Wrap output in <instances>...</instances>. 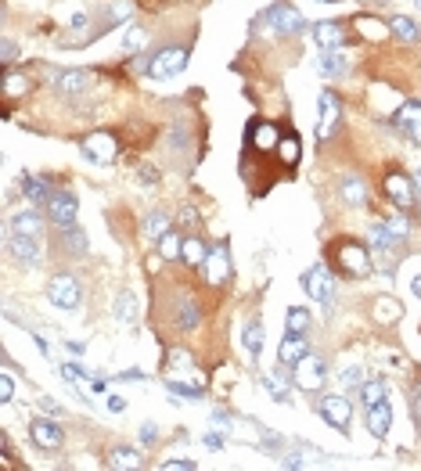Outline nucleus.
<instances>
[{
  "instance_id": "6e6552de",
  "label": "nucleus",
  "mask_w": 421,
  "mask_h": 471,
  "mask_svg": "<svg viewBox=\"0 0 421 471\" xmlns=\"http://www.w3.org/2000/svg\"><path fill=\"white\" fill-rule=\"evenodd\" d=\"M343 123V101L335 98L331 90H324L320 93V119H317V137L320 141H328L331 133H335V126Z\"/></svg>"
},
{
  "instance_id": "e433bc0d",
  "label": "nucleus",
  "mask_w": 421,
  "mask_h": 471,
  "mask_svg": "<svg viewBox=\"0 0 421 471\" xmlns=\"http://www.w3.org/2000/svg\"><path fill=\"white\" fill-rule=\"evenodd\" d=\"M375 310H378V320H396V317H403V306L400 303H392V299H378L375 303Z\"/></svg>"
},
{
  "instance_id": "1a4fd4ad",
  "label": "nucleus",
  "mask_w": 421,
  "mask_h": 471,
  "mask_svg": "<svg viewBox=\"0 0 421 471\" xmlns=\"http://www.w3.org/2000/svg\"><path fill=\"white\" fill-rule=\"evenodd\" d=\"M83 155L94 158V162H101V166H108L119 155V141L112 133H91L87 141H83Z\"/></svg>"
},
{
  "instance_id": "ddd939ff",
  "label": "nucleus",
  "mask_w": 421,
  "mask_h": 471,
  "mask_svg": "<svg viewBox=\"0 0 421 471\" xmlns=\"http://www.w3.org/2000/svg\"><path fill=\"white\" fill-rule=\"evenodd\" d=\"M206 277H209V285H223V280L230 277V252H227V245L209 248V259H206Z\"/></svg>"
},
{
  "instance_id": "c9c22d12",
  "label": "nucleus",
  "mask_w": 421,
  "mask_h": 471,
  "mask_svg": "<svg viewBox=\"0 0 421 471\" xmlns=\"http://www.w3.org/2000/svg\"><path fill=\"white\" fill-rule=\"evenodd\" d=\"M378 400H385V385H382V382H364V385H360V403H364V410L375 407Z\"/></svg>"
},
{
  "instance_id": "a878e982",
  "label": "nucleus",
  "mask_w": 421,
  "mask_h": 471,
  "mask_svg": "<svg viewBox=\"0 0 421 471\" xmlns=\"http://www.w3.org/2000/svg\"><path fill=\"white\" fill-rule=\"evenodd\" d=\"M116 317H119L123 324H137V295H133L130 288H123V292L116 295Z\"/></svg>"
},
{
  "instance_id": "3c124183",
  "label": "nucleus",
  "mask_w": 421,
  "mask_h": 471,
  "mask_svg": "<svg viewBox=\"0 0 421 471\" xmlns=\"http://www.w3.org/2000/svg\"><path fill=\"white\" fill-rule=\"evenodd\" d=\"M108 410L123 414V410H126V400H123V396H108Z\"/></svg>"
},
{
  "instance_id": "7c9ffc66",
  "label": "nucleus",
  "mask_w": 421,
  "mask_h": 471,
  "mask_svg": "<svg viewBox=\"0 0 421 471\" xmlns=\"http://www.w3.org/2000/svg\"><path fill=\"white\" fill-rule=\"evenodd\" d=\"M170 231H173V227H170V216H166V213H151V216L144 220V234H148V238H155V241H158V238H166Z\"/></svg>"
},
{
  "instance_id": "ea45409f",
  "label": "nucleus",
  "mask_w": 421,
  "mask_h": 471,
  "mask_svg": "<svg viewBox=\"0 0 421 471\" xmlns=\"http://www.w3.org/2000/svg\"><path fill=\"white\" fill-rule=\"evenodd\" d=\"M158 467H162V471H195L198 464H195V460H188V457H177V460H162Z\"/></svg>"
},
{
  "instance_id": "aec40b11",
  "label": "nucleus",
  "mask_w": 421,
  "mask_h": 471,
  "mask_svg": "<svg viewBox=\"0 0 421 471\" xmlns=\"http://www.w3.org/2000/svg\"><path fill=\"white\" fill-rule=\"evenodd\" d=\"M22 195H26V202H33V206H44V202L51 198V187H47L40 176L26 173V176H22Z\"/></svg>"
},
{
  "instance_id": "f257e3e1",
  "label": "nucleus",
  "mask_w": 421,
  "mask_h": 471,
  "mask_svg": "<svg viewBox=\"0 0 421 471\" xmlns=\"http://www.w3.org/2000/svg\"><path fill=\"white\" fill-rule=\"evenodd\" d=\"M292 382H295V389H303V392H320L324 382H328V367H324V360L306 353V356L295 363Z\"/></svg>"
},
{
  "instance_id": "dca6fc26",
  "label": "nucleus",
  "mask_w": 421,
  "mask_h": 471,
  "mask_svg": "<svg viewBox=\"0 0 421 471\" xmlns=\"http://www.w3.org/2000/svg\"><path fill=\"white\" fill-rule=\"evenodd\" d=\"M313 40L324 51H335L346 44V29H343V22H313Z\"/></svg>"
},
{
  "instance_id": "4be33fe9",
  "label": "nucleus",
  "mask_w": 421,
  "mask_h": 471,
  "mask_svg": "<svg viewBox=\"0 0 421 471\" xmlns=\"http://www.w3.org/2000/svg\"><path fill=\"white\" fill-rule=\"evenodd\" d=\"M389 33H392L396 40H403V44H417V40H421L417 22H414V19H407V15H396V19L389 22Z\"/></svg>"
},
{
  "instance_id": "39448f33",
  "label": "nucleus",
  "mask_w": 421,
  "mask_h": 471,
  "mask_svg": "<svg viewBox=\"0 0 421 471\" xmlns=\"http://www.w3.org/2000/svg\"><path fill=\"white\" fill-rule=\"evenodd\" d=\"M47 299H51L54 306H61V310H76V306H79V285H76V277H69V273L51 277Z\"/></svg>"
},
{
  "instance_id": "5701e85b",
  "label": "nucleus",
  "mask_w": 421,
  "mask_h": 471,
  "mask_svg": "<svg viewBox=\"0 0 421 471\" xmlns=\"http://www.w3.org/2000/svg\"><path fill=\"white\" fill-rule=\"evenodd\" d=\"M263 385L270 389V396H274L278 403H288V396H292V382H288V374H285V370H270L267 378H263Z\"/></svg>"
},
{
  "instance_id": "37998d69",
  "label": "nucleus",
  "mask_w": 421,
  "mask_h": 471,
  "mask_svg": "<svg viewBox=\"0 0 421 471\" xmlns=\"http://www.w3.org/2000/svg\"><path fill=\"white\" fill-rule=\"evenodd\" d=\"M87 374H91V370H83V367H76V363H65V367H61V378H65V382H79V378H87Z\"/></svg>"
},
{
  "instance_id": "864d4df0",
  "label": "nucleus",
  "mask_w": 421,
  "mask_h": 471,
  "mask_svg": "<svg viewBox=\"0 0 421 471\" xmlns=\"http://www.w3.org/2000/svg\"><path fill=\"white\" fill-rule=\"evenodd\" d=\"M40 410H44V414H58V403H54V400H40Z\"/></svg>"
},
{
  "instance_id": "6e6d98bb",
  "label": "nucleus",
  "mask_w": 421,
  "mask_h": 471,
  "mask_svg": "<svg viewBox=\"0 0 421 471\" xmlns=\"http://www.w3.org/2000/svg\"><path fill=\"white\" fill-rule=\"evenodd\" d=\"M410 288H414V295H417V299H421V273H417V277H414V285H410Z\"/></svg>"
},
{
  "instance_id": "de8ad7c7",
  "label": "nucleus",
  "mask_w": 421,
  "mask_h": 471,
  "mask_svg": "<svg viewBox=\"0 0 421 471\" xmlns=\"http://www.w3.org/2000/svg\"><path fill=\"white\" fill-rule=\"evenodd\" d=\"M389 231L403 241V238H407V220H403V216H392V220H389Z\"/></svg>"
},
{
  "instance_id": "5fc2aeb1",
  "label": "nucleus",
  "mask_w": 421,
  "mask_h": 471,
  "mask_svg": "<svg viewBox=\"0 0 421 471\" xmlns=\"http://www.w3.org/2000/svg\"><path fill=\"white\" fill-rule=\"evenodd\" d=\"M414 417H417V425H421V385H417V392H414Z\"/></svg>"
},
{
  "instance_id": "13d9d810",
  "label": "nucleus",
  "mask_w": 421,
  "mask_h": 471,
  "mask_svg": "<svg viewBox=\"0 0 421 471\" xmlns=\"http://www.w3.org/2000/svg\"><path fill=\"white\" fill-rule=\"evenodd\" d=\"M417 11H421V0H417Z\"/></svg>"
},
{
  "instance_id": "cd10ccee",
  "label": "nucleus",
  "mask_w": 421,
  "mask_h": 471,
  "mask_svg": "<svg viewBox=\"0 0 421 471\" xmlns=\"http://www.w3.org/2000/svg\"><path fill=\"white\" fill-rule=\"evenodd\" d=\"M108 464L119 467V471H133V467H141V453L130 450V446H116V450L108 453Z\"/></svg>"
},
{
  "instance_id": "c85d7f7f",
  "label": "nucleus",
  "mask_w": 421,
  "mask_h": 471,
  "mask_svg": "<svg viewBox=\"0 0 421 471\" xmlns=\"http://www.w3.org/2000/svg\"><path fill=\"white\" fill-rule=\"evenodd\" d=\"M198 320H202V310L195 306V299H184L181 310H177V328H181V331H195Z\"/></svg>"
},
{
  "instance_id": "4d7b16f0",
  "label": "nucleus",
  "mask_w": 421,
  "mask_h": 471,
  "mask_svg": "<svg viewBox=\"0 0 421 471\" xmlns=\"http://www.w3.org/2000/svg\"><path fill=\"white\" fill-rule=\"evenodd\" d=\"M320 4H339V0H320Z\"/></svg>"
},
{
  "instance_id": "423d86ee",
  "label": "nucleus",
  "mask_w": 421,
  "mask_h": 471,
  "mask_svg": "<svg viewBox=\"0 0 421 471\" xmlns=\"http://www.w3.org/2000/svg\"><path fill=\"white\" fill-rule=\"evenodd\" d=\"M303 288H306V295L310 299H317V303H328L331 295H335V277L328 273V266H313V270H306L303 273Z\"/></svg>"
},
{
  "instance_id": "2f4dec72",
  "label": "nucleus",
  "mask_w": 421,
  "mask_h": 471,
  "mask_svg": "<svg viewBox=\"0 0 421 471\" xmlns=\"http://www.w3.org/2000/svg\"><path fill=\"white\" fill-rule=\"evenodd\" d=\"M357 29H360L367 40H385V36H392L385 22H378V19H367V15H360V19H357Z\"/></svg>"
},
{
  "instance_id": "09e8293b",
  "label": "nucleus",
  "mask_w": 421,
  "mask_h": 471,
  "mask_svg": "<svg viewBox=\"0 0 421 471\" xmlns=\"http://www.w3.org/2000/svg\"><path fill=\"white\" fill-rule=\"evenodd\" d=\"M0 54H4V58H0V61H4V65H11V61H15V54H19V47H15V40H4V47H0Z\"/></svg>"
},
{
  "instance_id": "a18cd8bd",
  "label": "nucleus",
  "mask_w": 421,
  "mask_h": 471,
  "mask_svg": "<svg viewBox=\"0 0 421 471\" xmlns=\"http://www.w3.org/2000/svg\"><path fill=\"white\" fill-rule=\"evenodd\" d=\"M144 40H148V33H144V29H130V33H126V47H130V51L144 47Z\"/></svg>"
},
{
  "instance_id": "6ab92c4d",
  "label": "nucleus",
  "mask_w": 421,
  "mask_h": 471,
  "mask_svg": "<svg viewBox=\"0 0 421 471\" xmlns=\"http://www.w3.org/2000/svg\"><path fill=\"white\" fill-rule=\"evenodd\" d=\"M11 231H15V234L40 238V234H44V220H40L33 209H22V213H15V216H11Z\"/></svg>"
},
{
  "instance_id": "58836bf2",
  "label": "nucleus",
  "mask_w": 421,
  "mask_h": 471,
  "mask_svg": "<svg viewBox=\"0 0 421 471\" xmlns=\"http://www.w3.org/2000/svg\"><path fill=\"white\" fill-rule=\"evenodd\" d=\"M166 389H170L173 396H184V400H198V392H202L198 385H184V382H173V378L166 382Z\"/></svg>"
},
{
  "instance_id": "393cba45",
  "label": "nucleus",
  "mask_w": 421,
  "mask_h": 471,
  "mask_svg": "<svg viewBox=\"0 0 421 471\" xmlns=\"http://www.w3.org/2000/svg\"><path fill=\"white\" fill-rule=\"evenodd\" d=\"M181 259H184L188 266H206V259H209V248H206V241H198V238H184Z\"/></svg>"
},
{
  "instance_id": "72a5a7b5",
  "label": "nucleus",
  "mask_w": 421,
  "mask_h": 471,
  "mask_svg": "<svg viewBox=\"0 0 421 471\" xmlns=\"http://www.w3.org/2000/svg\"><path fill=\"white\" fill-rule=\"evenodd\" d=\"M306 328H310V313H306L303 306H292V310H288V320H285V331L306 335Z\"/></svg>"
},
{
  "instance_id": "a211bd4d",
  "label": "nucleus",
  "mask_w": 421,
  "mask_h": 471,
  "mask_svg": "<svg viewBox=\"0 0 421 471\" xmlns=\"http://www.w3.org/2000/svg\"><path fill=\"white\" fill-rule=\"evenodd\" d=\"M396 126H400L403 133H410V137L421 144V101H407V105H400V112H396Z\"/></svg>"
},
{
  "instance_id": "c756f323",
  "label": "nucleus",
  "mask_w": 421,
  "mask_h": 471,
  "mask_svg": "<svg viewBox=\"0 0 421 471\" xmlns=\"http://www.w3.org/2000/svg\"><path fill=\"white\" fill-rule=\"evenodd\" d=\"M320 72L324 76H346L350 72V61L343 54H335V51H324L320 54Z\"/></svg>"
},
{
  "instance_id": "9d476101",
  "label": "nucleus",
  "mask_w": 421,
  "mask_h": 471,
  "mask_svg": "<svg viewBox=\"0 0 421 471\" xmlns=\"http://www.w3.org/2000/svg\"><path fill=\"white\" fill-rule=\"evenodd\" d=\"M47 213H51V220H54L58 227H69V223H76L79 202H76V195H69V191H51Z\"/></svg>"
},
{
  "instance_id": "7ed1b4c3",
  "label": "nucleus",
  "mask_w": 421,
  "mask_h": 471,
  "mask_svg": "<svg viewBox=\"0 0 421 471\" xmlns=\"http://www.w3.org/2000/svg\"><path fill=\"white\" fill-rule=\"evenodd\" d=\"M260 26H270L278 33H303L306 29V19L292 8V4H274L260 15Z\"/></svg>"
},
{
  "instance_id": "4468645a",
  "label": "nucleus",
  "mask_w": 421,
  "mask_h": 471,
  "mask_svg": "<svg viewBox=\"0 0 421 471\" xmlns=\"http://www.w3.org/2000/svg\"><path fill=\"white\" fill-rule=\"evenodd\" d=\"M385 195H389V202H392L396 209H407V206L414 202V183H410L403 173H389V176H385Z\"/></svg>"
},
{
  "instance_id": "9b49d317",
  "label": "nucleus",
  "mask_w": 421,
  "mask_h": 471,
  "mask_svg": "<svg viewBox=\"0 0 421 471\" xmlns=\"http://www.w3.org/2000/svg\"><path fill=\"white\" fill-rule=\"evenodd\" d=\"M8 252H11L19 263H26V266H40V238L8 231Z\"/></svg>"
},
{
  "instance_id": "4c0bfd02",
  "label": "nucleus",
  "mask_w": 421,
  "mask_h": 471,
  "mask_svg": "<svg viewBox=\"0 0 421 471\" xmlns=\"http://www.w3.org/2000/svg\"><path fill=\"white\" fill-rule=\"evenodd\" d=\"M65 238H69V248H72V252H87V234H83L79 227L69 223V227H65Z\"/></svg>"
},
{
  "instance_id": "f704fd0d",
  "label": "nucleus",
  "mask_w": 421,
  "mask_h": 471,
  "mask_svg": "<svg viewBox=\"0 0 421 471\" xmlns=\"http://www.w3.org/2000/svg\"><path fill=\"white\" fill-rule=\"evenodd\" d=\"M181 248H184V241L170 231V234H166V238H158V255L162 259H181Z\"/></svg>"
},
{
  "instance_id": "0eeeda50",
  "label": "nucleus",
  "mask_w": 421,
  "mask_h": 471,
  "mask_svg": "<svg viewBox=\"0 0 421 471\" xmlns=\"http://www.w3.org/2000/svg\"><path fill=\"white\" fill-rule=\"evenodd\" d=\"M317 407H320V414H324V421H328L331 428H339V432L350 428V421H353V403H350L346 396H324Z\"/></svg>"
},
{
  "instance_id": "20e7f679",
  "label": "nucleus",
  "mask_w": 421,
  "mask_h": 471,
  "mask_svg": "<svg viewBox=\"0 0 421 471\" xmlns=\"http://www.w3.org/2000/svg\"><path fill=\"white\" fill-rule=\"evenodd\" d=\"M339 266H343V273H350V277H367V273H371V255H367L364 245L343 241V245H339Z\"/></svg>"
},
{
  "instance_id": "603ef678",
  "label": "nucleus",
  "mask_w": 421,
  "mask_h": 471,
  "mask_svg": "<svg viewBox=\"0 0 421 471\" xmlns=\"http://www.w3.org/2000/svg\"><path fill=\"white\" fill-rule=\"evenodd\" d=\"M281 464H285V467H306V460H303L299 453H288V457H285Z\"/></svg>"
},
{
  "instance_id": "c03bdc74",
  "label": "nucleus",
  "mask_w": 421,
  "mask_h": 471,
  "mask_svg": "<svg viewBox=\"0 0 421 471\" xmlns=\"http://www.w3.org/2000/svg\"><path fill=\"white\" fill-rule=\"evenodd\" d=\"M155 439H158L155 421H144V425H141V442H144V446H155Z\"/></svg>"
},
{
  "instance_id": "f03ea898",
  "label": "nucleus",
  "mask_w": 421,
  "mask_h": 471,
  "mask_svg": "<svg viewBox=\"0 0 421 471\" xmlns=\"http://www.w3.org/2000/svg\"><path fill=\"white\" fill-rule=\"evenodd\" d=\"M184 69H188V51H184V47H162V51L148 61V76H155V79L181 76Z\"/></svg>"
},
{
  "instance_id": "a19ab883",
  "label": "nucleus",
  "mask_w": 421,
  "mask_h": 471,
  "mask_svg": "<svg viewBox=\"0 0 421 471\" xmlns=\"http://www.w3.org/2000/svg\"><path fill=\"white\" fill-rule=\"evenodd\" d=\"M11 400H15V378L0 374V403H11Z\"/></svg>"
},
{
  "instance_id": "473e14b6",
  "label": "nucleus",
  "mask_w": 421,
  "mask_h": 471,
  "mask_svg": "<svg viewBox=\"0 0 421 471\" xmlns=\"http://www.w3.org/2000/svg\"><path fill=\"white\" fill-rule=\"evenodd\" d=\"M278 151H281V162H285V166H295V162H299V155H303L299 137H295V133L281 137V141H278Z\"/></svg>"
},
{
  "instance_id": "f3484780",
  "label": "nucleus",
  "mask_w": 421,
  "mask_h": 471,
  "mask_svg": "<svg viewBox=\"0 0 421 471\" xmlns=\"http://www.w3.org/2000/svg\"><path fill=\"white\" fill-rule=\"evenodd\" d=\"M306 353H310V349H306V338H303V335H292V331H285V338H281V345H278V363H281V367H288V363H299Z\"/></svg>"
},
{
  "instance_id": "8fccbe9b",
  "label": "nucleus",
  "mask_w": 421,
  "mask_h": 471,
  "mask_svg": "<svg viewBox=\"0 0 421 471\" xmlns=\"http://www.w3.org/2000/svg\"><path fill=\"white\" fill-rule=\"evenodd\" d=\"M119 382H144V370H123V374H116Z\"/></svg>"
},
{
  "instance_id": "2eb2a0df",
  "label": "nucleus",
  "mask_w": 421,
  "mask_h": 471,
  "mask_svg": "<svg viewBox=\"0 0 421 471\" xmlns=\"http://www.w3.org/2000/svg\"><path fill=\"white\" fill-rule=\"evenodd\" d=\"M29 439H33L40 450H58V446H61V428H58L54 421L40 417V421L29 425Z\"/></svg>"
},
{
  "instance_id": "412c9836",
  "label": "nucleus",
  "mask_w": 421,
  "mask_h": 471,
  "mask_svg": "<svg viewBox=\"0 0 421 471\" xmlns=\"http://www.w3.org/2000/svg\"><path fill=\"white\" fill-rule=\"evenodd\" d=\"M263 342H267V331H263V324H260V320H248V324H245V353H248L252 360H260V353H263Z\"/></svg>"
},
{
  "instance_id": "49530a36",
  "label": "nucleus",
  "mask_w": 421,
  "mask_h": 471,
  "mask_svg": "<svg viewBox=\"0 0 421 471\" xmlns=\"http://www.w3.org/2000/svg\"><path fill=\"white\" fill-rule=\"evenodd\" d=\"M343 385H350V389H357V385H364V378H360V370H357V367H350V370L343 374Z\"/></svg>"
},
{
  "instance_id": "f8f14e48",
  "label": "nucleus",
  "mask_w": 421,
  "mask_h": 471,
  "mask_svg": "<svg viewBox=\"0 0 421 471\" xmlns=\"http://www.w3.org/2000/svg\"><path fill=\"white\" fill-rule=\"evenodd\" d=\"M364 425H367V432H371L375 439H385V435H389V425H392V407H389L385 400H378L375 407L364 410Z\"/></svg>"
},
{
  "instance_id": "bb28decb",
  "label": "nucleus",
  "mask_w": 421,
  "mask_h": 471,
  "mask_svg": "<svg viewBox=\"0 0 421 471\" xmlns=\"http://www.w3.org/2000/svg\"><path fill=\"white\" fill-rule=\"evenodd\" d=\"M343 202H350V206H364L367 202V187H364V180L360 176H346L343 180Z\"/></svg>"
},
{
  "instance_id": "b1692460",
  "label": "nucleus",
  "mask_w": 421,
  "mask_h": 471,
  "mask_svg": "<svg viewBox=\"0 0 421 471\" xmlns=\"http://www.w3.org/2000/svg\"><path fill=\"white\" fill-rule=\"evenodd\" d=\"M87 83H91V76H87V72H79V69L61 72V76L54 79V86H58L61 93H83V90H87Z\"/></svg>"
},
{
  "instance_id": "79ce46f5",
  "label": "nucleus",
  "mask_w": 421,
  "mask_h": 471,
  "mask_svg": "<svg viewBox=\"0 0 421 471\" xmlns=\"http://www.w3.org/2000/svg\"><path fill=\"white\" fill-rule=\"evenodd\" d=\"M26 86H29V83H26L22 76H15V72L4 76V90H8V93H26Z\"/></svg>"
}]
</instances>
